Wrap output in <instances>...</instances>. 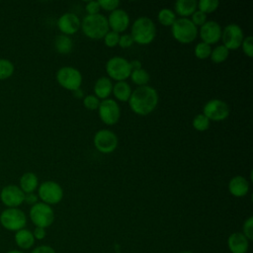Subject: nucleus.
I'll return each instance as SVG.
<instances>
[{"instance_id": "obj_7", "label": "nucleus", "mask_w": 253, "mask_h": 253, "mask_svg": "<svg viewBox=\"0 0 253 253\" xmlns=\"http://www.w3.org/2000/svg\"><path fill=\"white\" fill-rule=\"evenodd\" d=\"M30 218L36 226L46 228L52 224L54 212L49 205L38 202L30 210Z\"/></svg>"}, {"instance_id": "obj_2", "label": "nucleus", "mask_w": 253, "mask_h": 253, "mask_svg": "<svg viewBox=\"0 0 253 253\" xmlns=\"http://www.w3.org/2000/svg\"><path fill=\"white\" fill-rule=\"evenodd\" d=\"M130 36L133 42L139 44H148L156 37L155 24L148 17H139L131 25Z\"/></svg>"}, {"instance_id": "obj_29", "label": "nucleus", "mask_w": 253, "mask_h": 253, "mask_svg": "<svg viewBox=\"0 0 253 253\" xmlns=\"http://www.w3.org/2000/svg\"><path fill=\"white\" fill-rule=\"evenodd\" d=\"M14 64L7 58H0V80L11 77L14 73Z\"/></svg>"}, {"instance_id": "obj_27", "label": "nucleus", "mask_w": 253, "mask_h": 253, "mask_svg": "<svg viewBox=\"0 0 253 253\" xmlns=\"http://www.w3.org/2000/svg\"><path fill=\"white\" fill-rule=\"evenodd\" d=\"M228 54H229V50L223 44H220L215 46L213 49H211L210 57L212 62L221 63L228 57Z\"/></svg>"}, {"instance_id": "obj_37", "label": "nucleus", "mask_w": 253, "mask_h": 253, "mask_svg": "<svg viewBox=\"0 0 253 253\" xmlns=\"http://www.w3.org/2000/svg\"><path fill=\"white\" fill-rule=\"evenodd\" d=\"M99 4H100L101 9L113 12L114 10L118 9L121 2L119 0H100Z\"/></svg>"}, {"instance_id": "obj_17", "label": "nucleus", "mask_w": 253, "mask_h": 253, "mask_svg": "<svg viewBox=\"0 0 253 253\" xmlns=\"http://www.w3.org/2000/svg\"><path fill=\"white\" fill-rule=\"evenodd\" d=\"M107 20H108L109 28H111L112 31L117 32L119 34L122 32H125L127 29L130 22L128 14L125 10L119 9V8L111 12Z\"/></svg>"}, {"instance_id": "obj_22", "label": "nucleus", "mask_w": 253, "mask_h": 253, "mask_svg": "<svg viewBox=\"0 0 253 253\" xmlns=\"http://www.w3.org/2000/svg\"><path fill=\"white\" fill-rule=\"evenodd\" d=\"M39 186V179L33 172H26L20 178V188L25 194L34 193Z\"/></svg>"}, {"instance_id": "obj_34", "label": "nucleus", "mask_w": 253, "mask_h": 253, "mask_svg": "<svg viewBox=\"0 0 253 253\" xmlns=\"http://www.w3.org/2000/svg\"><path fill=\"white\" fill-rule=\"evenodd\" d=\"M83 105L88 110H96L99 108L100 100L95 95H87L83 98Z\"/></svg>"}, {"instance_id": "obj_15", "label": "nucleus", "mask_w": 253, "mask_h": 253, "mask_svg": "<svg viewBox=\"0 0 253 253\" xmlns=\"http://www.w3.org/2000/svg\"><path fill=\"white\" fill-rule=\"evenodd\" d=\"M57 27L62 35H74L81 28V21L76 14L67 12L59 17L57 21Z\"/></svg>"}, {"instance_id": "obj_26", "label": "nucleus", "mask_w": 253, "mask_h": 253, "mask_svg": "<svg viewBox=\"0 0 253 253\" xmlns=\"http://www.w3.org/2000/svg\"><path fill=\"white\" fill-rule=\"evenodd\" d=\"M129 77L131 78V81L134 84L138 85V86L146 85L148 83L149 79H150L149 73L144 68H140V69H137V70H132Z\"/></svg>"}, {"instance_id": "obj_6", "label": "nucleus", "mask_w": 253, "mask_h": 253, "mask_svg": "<svg viewBox=\"0 0 253 253\" xmlns=\"http://www.w3.org/2000/svg\"><path fill=\"white\" fill-rule=\"evenodd\" d=\"M106 71L110 79L117 82L125 81L130 76L131 69L129 61L122 56H113L106 63Z\"/></svg>"}, {"instance_id": "obj_45", "label": "nucleus", "mask_w": 253, "mask_h": 253, "mask_svg": "<svg viewBox=\"0 0 253 253\" xmlns=\"http://www.w3.org/2000/svg\"><path fill=\"white\" fill-rule=\"evenodd\" d=\"M73 94H74V96H75L76 98H84V93H83V91H82L81 88H78V89L74 90V91H73Z\"/></svg>"}, {"instance_id": "obj_14", "label": "nucleus", "mask_w": 253, "mask_h": 253, "mask_svg": "<svg viewBox=\"0 0 253 253\" xmlns=\"http://www.w3.org/2000/svg\"><path fill=\"white\" fill-rule=\"evenodd\" d=\"M25 193L17 185H7L0 192V200L7 208H18L24 203Z\"/></svg>"}, {"instance_id": "obj_39", "label": "nucleus", "mask_w": 253, "mask_h": 253, "mask_svg": "<svg viewBox=\"0 0 253 253\" xmlns=\"http://www.w3.org/2000/svg\"><path fill=\"white\" fill-rule=\"evenodd\" d=\"M133 43V40L130 36V34H123L122 36H120V40H119V45L123 48H128L129 46H131Z\"/></svg>"}, {"instance_id": "obj_43", "label": "nucleus", "mask_w": 253, "mask_h": 253, "mask_svg": "<svg viewBox=\"0 0 253 253\" xmlns=\"http://www.w3.org/2000/svg\"><path fill=\"white\" fill-rule=\"evenodd\" d=\"M33 235H34L35 239H38V240L43 239V238L45 237V235H46V233H45V228L36 226V228H35L34 231H33Z\"/></svg>"}, {"instance_id": "obj_12", "label": "nucleus", "mask_w": 253, "mask_h": 253, "mask_svg": "<svg viewBox=\"0 0 253 253\" xmlns=\"http://www.w3.org/2000/svg\"><path fill=\"white\" fill-rule=\"evenodd\" d=\"M98 111L101 121L106 125H115L121 117L120 106L113 99L108 98L100 102Z\"/></svg>"}, {"instance_id": "obj_10", "label": "nucleus", "mask_w": 253, "mask_h": 253, "mask_svg": "<svg viewBox=\"0 0 253 253\" xmlns=\"http://www.w3.org/2000/svg\"><path fill=\"white\" fill-rule=\"evenodd\" d=\"M230 110L228 105L219 99H211L206 103L203 108V114L210 120L219 122L229 116Z\"/></svg>"}, {"instance_id": "obj_8", "label": "nucleus", "mask_w": 253, "mask_h": 253, "mask_svg": "<svg viewBox=\"0 0 253 253\" xmlns=\"http://www.w3.org/2000/svg\"><path fill=\"white\" fill-rule=\"evenodd\" d=\"M56 80L64 89L74 91L80 88L82 84V74L75 67L63 66L57 70Z\"/></svg>"}, {"instance_id": "obj_24", "label": "nucleus", "mask_w": 253, "mask_h": 253, "mask_svg": "<svg viewBox=\"0 0 253 253\" xmlns=\"http://www.w3.org/2000/svg\"><path fill=\"white\" fill-rule=\"evenodd\" d=\"M114 96L122 102L128 101L130 95H131V88L129 84L126 81H119L115 85H113V91Z\"/></svg>"}, {"instance_id": "obj_41", "label": "nucleus", "mask_w": 253, "mask_h": 253, "mask_svg": "<svg viewBox=\"0 0 253 253\" xmlns=\"http://www.w3.org/2000/svg\"><path fill=\"white\" fill-rule=\"evenodd\" d=\"M31 253H55L54 249L48 245H41L33 249Z\"/></svg>"}, {"instance_id": "obj_25", "label": "nucleus", "mask_w": 253, "mask_h": 253, "mask_svg": "<svg viewBox=\"0 0 253 253\" xmlns=\"http://www.w3.org/2000/svg\"><path fill=\"white\" fill-rule=\"evenodd\" d=\"M55 49L61 53V54H66L69 53L72 50L73 47V42L72 40L65 35H59L55 38L54 42Z\"/></svg>"}, {"instance_id": "obj_16", "label": "nucleus", "mask_w": 253, "mask_h": 253, "mask_svg": "<svg viewBox=\"0 0 253 253\" xmlns=\"http://www.w3.org/2000/svg\"><path fill=\"white\" fill-rule=\"evenodd\" d=\"M221 27L215 21H207L200 29V37L208 44L216 43L221 38Z\"/></svg>"}, {"instance_id": "obj_30", "label": "nucleus", "mask_w": 253, "mask_h": 253, "mask_svg": "<svg viewBox=\"0 0 253 253\" xmlns=\"http://www.w3.org/2000/svg\"><path fill=\"white\" fill-rule=\"evenodd\" d=\"M211 46L204 42H201L199 43L196 44L194 52L196 57L200 58V59H206L208 57H210L211 52Z\"/></svg>"}, {"instance_id": "obj_4", "label": "nucleus", "mask_w": 253, "mask_h": 253, "mask_svg": "<svg viewBox=\"0 0 253 253\" xmlns=\"http://www.w3.org/2000/svg\"><path fill=\"white\" fill-rule=\"evenodd\" d=\"M171 28L172 36L181 43L192 42L198 36V27H196L189 18L176 19Z\"/></svg>"}, {"instance_id": "obj_40", "label": "nucleus", "mask_w": 253, "mask_h": 253, "mask_svg": "<svg viewBox=\"0 0 253 253\" xmlns=\"http://www.w3.org/2000/svg\"><path fill=\"white\" fill-rule=\"evenodd\" d=\"M85 9L88 15H95V14H99L101 7L99 4V1H89L87 2Z\"/></svg>"}, {"instance_id": "obj_44", "label": "nucleus", "mask_w": 253, "mask_h": 253, "mask_svg": "<svg viewBox=\"0 0 253 253\" xmlns=\"http://www.w3.org/2000/svg\"><path fill=\"white\" fill-rule=\"evenodd\" d=\"M129 65H130V69H131V71H132V70H137V69L142 68V66H141V62H140L139 60H137V59H134V60L129 61Z\"/></svg>"}, {"instance_id": "obj_38", "label": "nucleus", "mask_w": 253, "mask_h": 253, "mask_svg": "<svg viewBox=\"0 0 253 253\" xmlns=\"http://www.w3.org/2000/svg\"><path fill=\"white\" fill-rule=\"evenodd\" d=\"M244 236L248 239V240H251L253 238V217L250 216L248 217L244 224H243V232Z\"/></svg>"}, {"instance_id": "obj_11", "label": "nucleus", "mask_w": 253, "mask_h": 253, "mask_svg": "<svg viewBox=\"0 0 253 253\" xmlns=\"http://www.w3.org/2000/svg\"><path fill=\"white\" fill-rule=\"evenodd\" d=\"M94 145L102 153H111L118 146V136L110 129H100L94 135Z\"/></svg>"}, {"instance_id": "obj_5", "label": "nucleus", "mask_w": 253, "mask_h": 253, "mask_svg": "<svg viewBox=\"0 0 253 253\" xmlns=\"http://www.w3.org/2000/svg\"><path fill=\"white\" fill-rule=\"evenodd\" d=\"M0 224L9 231H18L25 228L27 215L19 208H6L0 213Z\"/></svg>"}, {"instance_id": "obj_46", "label": "nucleus", "mask_w": 253, "mask_h": 253, "mask_svg": "<svg viewBox=\"0 0 253 253\" xmlns=\"http://www.w3.org/2000/svg\"><path fill=\"white\" fill-rule=\"evenodd\" d=\"M6 253H24V252L21 251V250H10V251H8Z\"/></svg>"}, {"instance_id": "obj_3", "label": "nucleus", "mask_w": 253, "mask_h": 253, "mask_svg": "<svg viewBox=\"0 0 253 253\" xmlns=\"http://www.w3.org/2000/svg\"><path fill=\"white\" fill-rule=\"evenodd\" d=\"M81 29L85 36L94 40L103 39L110 31L107 18L100 13L85 16L81 22Z\"/></svg>"}, {"instance_id": "obj_32", "label": "nucleus", "mask_w": 253, "mask_h": 253, "mask_svg": "<svg viewBox=\"0 0 253 253\" xmlns=\"http://www.w3.org/2000/svg\"><path fill=\"white\" fill-rule=\"evenodd\" d=\"M219 6V2L217 0H201L198 2V8L200 11L205 14L211 13L215 11Z\"/></svg>"}, {"instance_id": "obj_28", "label": "nucleus", "mask_w": 253, "mask_h": 253, "mask_svg": "<svg viewBox=\"0 0 253 253\" xmlns=\"http://www.w3.org/2000/svg\"><path fill=\"white\" fill-rule=\"evenodd\" d=\"M158 21L163 26H172L176 21V14L173 10L168 8H163L158 12Z\"/></svg>"}, {"instance_id": "obj_18", "label": "nucleus", "mask_w": 253, "mask_h": 253, "mask_svg": "<svg viewBox=\"0 0 253 253\" xmlns=\"http://www.w3.org/2000/svg\"><path fill=\"white\" fill-rule=\"evenodd\" d=\"M227 245L232 253H246L249 247V240L242 232H233L228 237Z\"/></svg>"}, {"instance_id": "obj_31", "label": "nucleus", "mask_w": 253, "mask_h": 253, "mask_svg": "<svg viewBox=\"0 0 253 253\" xmlns=\"http://www.w3.org/2000/svg\"><path fill=\"white\" fill-rule=\"evenodd\" d=\"M193 126L199 131L207 130L210 127V120L204 114H199L193 119Z\"/></svg>"}, {"instance_id": "obj_36", "label": "nucleus", "mask_w": 253, "mask_h": 253, "mask_svg": "<svg viewBox=\"0 0 253 253\" xmlns=\"http://www.w3.org/2000/svg\"><path fill=\"white\" fill-rule=\"evenodd\" d=\"M191 21L193 22V24L198 27V26H203L206 22H207V14H205L204 12L200 11V10H196L193 14H192V19Z\"/></svg>"}, {"instance_id": "obj_35", "label": "nucleus", "mask_w": 253, "mask_h": 253, "mask_svg": "<svg viewBox=\"0 0 253 253\" xmlns=\"http://www.w3.org/2000/svg\"><path fill=\"white\" fill-rule=\"evenodd\" d=\"M240 46L242 47L243 52L247 56L252 57V55H253V37L252 36H248V37L244 38Z\"/></svg>"}, {"instance_id": "obj_20", "label": "nucleus", "mask_w": 253, "mask_h": 253, "mask_svg": "<svg viewBox=\"0 0 253 253\" xmlns=\"http://www.w3.org/2000/svg\"><path fill=\"white\" fill-rule=\"evenodd\" d=\"M113 91V83L109 77L103 76L97 79L94 85V93L98 99H108Z\"/></svg>"}, {"instance_id": "obj_19", "label": "nucleus", "mask_w": 253, "mask_h": 253, "mask_svg": "<svg viewBox=\"0 0 253 253\" xmlns=\"http://www.w3.org/2000/svg\"><path fill=\"white\" fill-rule=\"evenodd\" d=\"M228 190L234 197H243L249 191V182L243 176H234L228 183Z\"/></svg>"}, {"instance_id": "obj_42", "label": "nucleus", "mask_w": 253, "mask_h": 253, "mask_svg": "<svg viewBox=\"0 0 253 253\" xmlns=\"http://www.w3.org/2000/svg\"><path fill=\"white\" fill-rule=\"evenodd\" d=\"M38 196L35 193H29V194H25V199L24 202L28 205L34 206L35 204L38 203Z\"/></svg>"}, {"instance_id": "obj_1", "label": "nucleus", "mask_w": 253, "mask_h": 253, "mask_svg": "<svg viewBox=\"0 0 253 253\" xmlns=\"http://www.w3.org/2000/svg\"><path fill=\"white\" fill-rule=\"evenodd\" d=\"M158 99V93L153 87L148 85L138 86L131 92L128 105L136 115L146 116L157 107Z\"/></svg>"}, {"instance_id": "obj_9", "label": "nucleus", "mask_w": 253, "mask_h": 253, "mask_svg": "<svg viewBox=\"0 0 253 253\" xmlns=\"http://www.w3.org/2000/svg\"><path fill=\"white\" fill-rule=\"evenodd\" d=\"M38 197L46 205H55L62 200L63 190L54 181H44L39 187Z\"/></svg>"}, {"instance_id": "obj_23", "label": "nucleus", "mask_w": 253, "mask_h": 253, "mask_svg": "<svg viewBox=\"0 0 253 253\" xmlns=\"http://www.w3.org/2000/svg\"><path fill=\"white\" fill-rule=\"evenodd\" d=\"M198 2L196 0H178L175 3V11L181 18H188L197 10Z\"/></svg>"}, {"instance_id": "obj_21", "label": "nucleus", "mask_w": 253, "mask_h": 253, "mask_svg": "<svg viewBox=\"0 0 253 253\" xmlns=\"http://www.w3.org/2000/svg\"><path fill=\"white\" fill-rule=\"evenodd\" d=\"M14 239H15L16 245L20 249H24V250L32 248L33 245L35 244V240H36L33 235V232L26 228L16 231L15 235H14Z\"/></svg>"}, {"instance_id": "obj_33", "label": "nucleus", "mask_w": 253, "mask_h": 253, "mask_svg": "<svg viewBox=\"0 0 253 253\" xmlns=\"http://www.w3.org/2000/svg\"><path fill=\"white\" fill-rule=\"evenodd\" d=\"M120 34L114 31H109L104 37V42L109 47H114L119 43Z\"/></svg>"}, {"instance_id": "obj_13", "label": "nucleus", "mask_w": 253, "mask_h": 253, "mask_svg": "<svg viewBox=\"0 0 253 253\" xmlns=\"http://www.w3.org/2000/svg\"><path fill=\"white\" fill-rule=\"evenodd\" d=\"M220 39L222 40V44L228 50L237 49L240 47L244 39L243 31L237 24H229L222 30Z\"/></svg>"}]
</instances>
